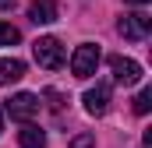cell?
<instances>
[{"label":"cell","mask_w":152,"mask_h":148,"mask_svg":"<svg viewBox=\"0 0 152 148\" xmlns=\"http://www.w3.org/2000/svg\"><path fill=\"white\" fill-rule=\"evenodd\" d=\"M71 148H96V138L92 134H78V138H71Z\"/></svg>","instance_id":"12"},{"label":"cell","mask_w":152,"mask_h":148,"mask_svg":"<svg viewBox=\"0 0 152 148\" xmlns=\"http://www.w3.org/2000/svg\"><path fill=\"white\" fill-rule=\"evenodd\" d=\"M14 7V0H0V11H11Z\"/></svg>","instance_id":"13"},{"label":"cell","mask_w":152,"mask_h":148,"mask_svg":"<svg viewBox=\"0 0 152 148\" xmlns=\"http://www.w3.org/2000/svg\"><path fill=\"white\" fill-rule=\"evenodd\" d=\"M21 78H25V64L18 57H4L0 60V85H14Z\"/></svg>","instance_id":"8"},{"label":"cell","mask_w":152,"mask_h":148,"mask_svg":"<svg viewBox=\"0 0 152 148\" xmlns=\"http://www.w3.org/2000/svg\"><path fill=\"white\" fill-rule=\"evenodd\" d=\"M96 67H99V46L96 42H81L75 49V57H71V74L88 78V74H96Z\"/></svg>","instance_id":"4"},{"label":"cell","mask_w":152,"mask_h":148,"mask_svg":"<svg viewBox=\"0 0 152 148\" xmlns=\"http://www.w3.org/2000/svg\"><path fill=\"white\" fill-rule=\"evenodd\" d=\"M18 145L21 148H46V134L39 131L36 123H25V127L18 131Z\"/></svg>","instance_id":"9"},{"label":"cell","mask_w":152,"mask_h":148,"mask_svg":"<svg viewBox=\"0 0 152 148\" xmlns=\"http://www.w3.org/2000/svg\"><path fill=\"white\" fill-rule=\"evenodd\" d=\"M0 131H4V116H0Z\"/></svg>","instance_id":"15"},{"label":"cell","mask_w":152,"mask_h":148,"mask_svg":"<svg viewBox=\"0 0 152 148\" xmlns=\"http://www.w3.org/2000/svg\"><path fill=\"white\" fill-rule=\"evenodd\" d=\"M60 18V4L57 0H32L28 4V21L36 25H53Z\"/></svg>","instance_id":"6"},{"label":"cell","mask_w":152,"mask_h":148,"mask_svg":"<svg viewBox=\"0 0 152 148\" xmlns=\"http://www.w3.org/2000/svg\"><path fill=\"white\" fill-rule=\"evenodd\" d=\"M32 53H36V64L46 67V71H60L64 67V46H60V39H53V36L36 39L32 42Z\"/></svg>","instance_id":"1"},{"label":"cell","mask_w":152,"mask_h":148,"mask_svg":"<svg viewBox=\"0 0 152 148\" xmlns=\"http://www.w3.org/2000/svg\"><path fill=\"white\" fill-rule=\"evenodd\" d=\"M127 4H149V0H127Z\"/></svg>","instance_id":"14"},{"label":"cell","mask_w":152,"mask_h":148,"mask_svg":"<svg viewBox=\"0 0 152 148\" xmlns=\"http://www.w3.org/2000/svg\"><path fill=\"white\" fill-rule=\"evenodd\" d=\"M149 110H152V88H142V92L134 95V113H138V116H145Z\"/></svg>","instance_id":"10"},{"label":"cell","mask_w":152,"mask_h":148,"mask_svg":"<svg viewBox=\"0 0 152 148\" xmlns=\"http://www.w3.org/2000/svg\"><path fill=\"white\" fill-rule=\"evenodd\" d=\"M81 102H85V110L92 113V116H103V113L110 110V85H96V88H88Z\"/></svg>","instance_id":"7"},{"label":"cell","mask_w":152,"mask_h":148,"mask_svg":"<svg viewBox=\"0 0 152 148\" xmlns=\"http://www.w3.org/2000/svg\"><path fill=\"white\" fill-rule=\"evenodd\" d=\"M39 95H32V92H18V95H11L7 102H4V110H7V116L11 120H21V123H28L32 116L39 113Z\"/></svg>","instance_id":"3"},{"label":"cell","mask_w":152,"mask_h":148,"mask_svg":"<svg viewBox=\"0 0 152 148\" xmlns=\"http://www.w3.org/2000/svg\"><path fill=\"white\" fill-rule=\"evenodd\" d=\"M110 71L120 85H138L142 81V64H134L131 57H110Z\"/></svg>","instance_id":"5"},{"label":"cell","mask_w":152,"mask_h":148,"mask_svg":"<svg viewBox=\"0 0 152 148\" xmlns=\"http://www.w3.org/2000/svg\"><path fill=\"white\" fill-rule=\"evenodd\" d=\"M117 32L124 39H131V42H142V39H149L152 32V18L145 11H134V14H124L120 21H117Z\"/></svg>","instance_id":"2"},{"label":"cell","mask_w":152,"mask_h":148,"mask_svg":"<svg viewBox=\"0 0 152 148\" xmlns=\"http://www.w3.org/2000/svg\"><path fill=\"white\" fill-rule=\"evenodd\" d=\"M21 39V32L14 28V25H7V21H0V46H14Z\"/></svg>","instance_id":"11"}]
</instances>
